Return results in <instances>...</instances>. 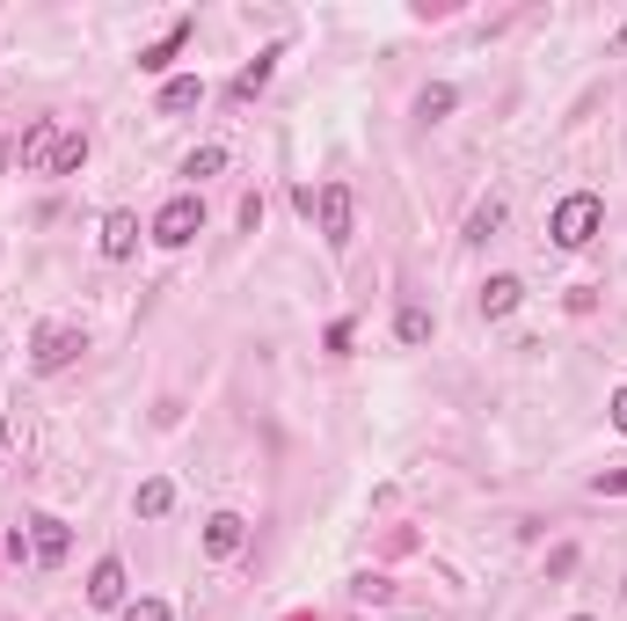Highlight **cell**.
I'll use <instances>...</instances> for the list:
<instances>
[{
  "label": "cell",
  "instance_id": "obj_1",
  "mask_svg": "<svg viewBox=\"0 0 627 621\" xmlns=\"http://www.w3.org/2000/svg\"><path fill=\"white\" fill-rule=\"evenodd\" d=\"M606 227V205H598L592 191H569L555 205V220H547V234H555V248H592V234Z\"/></svg>",
  "mask_w": 627,
  "mask_h": 621
},
{
  "label": "cell",
  "instance_id": "obj_16",
  "mask_svg": "<svg viewBox=\"0 0 627 621\" xmlns=\"http://www.w3.org/2000/svg\"><path fill=\"white\" fill-rule=\"evenodd\" d=\"M496 227H504V197H482V205H474V220H467V242H489Z\"/></svg>",
  "mask_w": 627,
  "mask_h": 621
},
{
  "label": "cell",
  "instance_id": "obj_2",
  "mask_svg": "<svg viewBox=\"0 0 627 621\" xmlns=\"http://www.w3.org/2000/svg\"><path fill=\"white\" fill-rule=\"evenodd\" d=\"M146 234H154L161 248H191L197 234H205V197H168V205L154 213V227H146Z\"/></svg>",
  "mask_w": 627,
  "mask_h": 621
},
{
  "label": "cell",
  "instance_id": "obj_13",
  "mask_svg": "<svg viewBox=\"0 0 627 621\" xmlns=\"http://www.w3.org/2000/svg\"><path fill=\"white\" fill-rule=\"evenodd\" d=\"M88 169V132H59L52 146V176H81Z\"/></svg>",
  "mask_w": 627,
  "mask_h": 621
},
{
  "label": "cell",
  "instance_id": "obj_25",
  "mask_svg": "<svg viewBox=\"0 0 627 621\" xmlns=\"http://www.w3.org/2000/svg\"><path fill=\"white\" fill-rule=\"evenodd\" d=\"M620 52H627V22H620Z\"/></svg>",
  "mask_w": 627,
  "mask_h": 621
},
{
  "label": "cell",
  "instance_id": "obj_14",
  "mask_svg": "<svg viewBox=\"0 0 627 621\" xmlns=\"http://www.w3.org/2000/svg\"><path fill=\"white\" fill-rule=\"evenodd\" d=\"M205 103V81H197V73H183V81H168V89H161V118H175V110H197Z\"/></svg>",
  "mask_w": 627,
  "mask_h": 621
},
{
  "label": "cell",
  "instance_id": "obj_24",
  "mask_svg": "<svg viewBox=\"0 0 627 621\" xmlns=\"http://www.w3.org/2000/svg\"><path fill=\"white\" fill-rule=\"evenodd\" d=\"M0 454H8V425H0Z\"/></svg>",
  "mask_w": 627,
  "mask_h": 621
},
{
  "label": "cell",
  "instance_id": "obj_19",
  "mask_svg": "<svg viewBox=\"0 0 627 621\" xmlns=\"http://www.w3.org/2000/svg\"><path fill=\"white\" fill-rule=\"evenodd\" d=\"M227 169V146H197L191 161H183V176H219Z\"/></svg>",
  "mask_w": 627,
  "mask_h": 621
},
{
  "label": "cell",
  "instance_id": "obj_4",
  "mask_svg": "<svg viewBox=\"0 0 627 621\" xmlns=\"http://www.w3.org/2000/svg\"><path fill=\"white\" fill-rule=\"evenodd\" d=\"M314 220H321V242L329 248H350V227H358V197H350V183H321Z\"/></svg>",
  "mask_w": 627,
  "mask_h": 621
},
{
  "label": "cell",
  "instance_id": "obj_15",
  "mask_svg": "<svg viewBox=\"0 0 627 621\" xmlns=\"http://www.w3.org/2000/svg\"><path fill=\"white\" fill-rule=\"evenodd\" d=\"M168 505H175V482H168V476H146V482H140V519H161Z\"/></svg>",
  "mask_w": 627,
  "mask_h": 621
},
{
  "label": "cell",
  "instance_id": "obj_6",
  "mask_svg": "<svg viewBox=\"0 0 627 621\" xmlns=\"http://www.w3.org/2000/svg\"><path fill=\"white\" fill-rule=\"evenodd\" d=\"M278 59H285V44H263V52H256V67H241V73H234V103H256V95L263 89H270V73H278Z\"/></svg>",
  "mask_w": 627,
  "mask_h": 621
},
{
  "label": "cell",
  "instance_id": "obj_12",
  "mask_svg": "<svg viewBox=\"0 0 627 621\" xmlns=\"http://www.w3.org/2000/svg\"><path fill=\"white\" fill-rule=\"evenodd\" d=\"M52 146H59V124L37 118L30 132H22V169H52Z\"/></svg>",
  "mask_w": 627,
  "mask_h": 621
},
{
  "label": "cell",
  "instance_id": "obj_18",
  "mask_svg": "<svg viewBox=\"0 0 627 621\" xmlns=\"http://www.w3.org/2000/svg\"><path fill=\"white\" fill-rule=\"evenodd\" d=\"M394 337L401 344H423V337H431V315H423V307H401V315H394Z\"/></svg>",
  "mask_w": 627,
  "mask_h": 621
},
{
  "label": "cell",
  "instance_id": "obj_8",
  "mask_svg": "<svg viewBox=\"0 0 627 621\" xmlns=\"http://www.w3.org/2000/svg\"><path fill=\"white\" fill-rule=\"evenodd\" d=\"M183 44H191V16H175V22H168V37H154V44H146V52H140V73H168Z\"/></svg>",
  "mask_w": 627,
  "mask_h": 621
},
{
  "label": "cell",
  "instance_id": "obj_10",
  "mask_svg": "<svg viewBox=\"0 0 627 621\" xmlns=\"http://www.w3.org/2000/svg\"><path fill=\"white\" fill-rule=\"evenodd\" d=\"M95 248H103L110 264H124V256L140 248V220H132V213H110V220H103V234H95Z\"/></svg>",
  "mask_w": 627,
  "mask_h": 621
},
{
  "label": "cell",
  "instance_id": "obj_23",
  "mask_svg": "<svg viewBox=\"0 0 627 621\" xmlns=\"http://www.w3.org/2000/svg\"><path fill=\"white\" fill-rule=\"evenodd\" d=\"M606 409H613V431H627V388H613V403H606Z\"/></svg>",
  "mask_w": 627,
  "mask_h": 621
},
{
  "label": "cell",
  "instance_id": "obj_5",
  "mask_svg": "<svg viewBox=\"0 0 627 621\" xmlns=\"http://www.w3.org/2000/svg\"><path fill=\"white\" fill-rule=\"evenodd\" d=\"M30 556L59 570V563L73 556V527H66V519H52V512H44V519H30Z\"/></svg>",
  "mask_w": 627,
  "mask_h": 621
},
{
  "label": "cell",
  "instance_id": "obj_21",
  "mask_svg": "<svg viewBox=\"0 0 627 621\" xmlns=\"http://www.w3.org/2000/svg\"><path fill=\"white\" fill-rule=\"evenodd\" d=\"M350 592H358V600H372V607H380V600H387V592H394V586H387L380 570H366V578H350Z\"/></svg>",
  "mask_w": 627,
  "mask_h": 621
},
{
  "label": "cell",
  "instance_id": "obj_22",
  "mask_svg": "<svg viewBox=\"0 0 627 621\" xmlns=\"http://www.w3.org/2000/svg\"><path fill=\"white\" fill-rule=\"evenodd\" d=\"M598 497H627V468H606V476H592Z\"/></svg>",
  "mask_w": 627,
  "mask_h": 621
},
{
  "label": "cell",
  "instance_id": "obj_27",
  "mask_svg": "<svg viewBox=\"0 0 627 621\" xmlns=\"http://www.w3.org/2000/svg\"><path fill=\"white\" fill-rule=\"evenodd\" d=\"M620 592H627V586H620Z\"/></svg>",
  "mask_w": 627,
  "mask_h": 621
},
{
  "label": "cell",
  "instance_id": "obj_3",
  "mask_svg": "<svg viewBox=\"0 0 627 621\" xmlns=\"http://www.w3.org/2000/svg\"><path fill=\"white\" fill-rule=\"evenodd\" d=\"M81 352H88V337L73 329V322H44V329L30 337V366H37V373H66Z\"/></svg>",
  "mask_w": 627,
  "mask_h": 621
},
{
  "label": "cell",
  "instance_id": "obj_7",
  "mask_svg": "<svg viewBox=\"0 0 627 621\" xmlns=\"http://www.w3.org/2000/svg\"><path fill=\"white\" fill-rule=\"evenodd\" d=\"M124 592H132V578H124L117 556H103V563L88 570V607H124Z\"/></svg>",
  "mask_w": 627,
  "mask_h": 621
},
{
  "label": "cell",
  "instance_id": "obj_26",
  "mask_svg": "<svg viewBox=\"0 0 627 621\" xmlns=\"http://www.w3.org/2000/svg\"><path fill=\"white\" fill-rule=\"evenodd\" d=\"M569 621H592V614H569Z\"/></svg>",
  "mask_w": 627,
  "mask_h": 621
},
{
  "label": "cell",
  "instance_id": "obj_9",
  "mask_svg": "<svg viewBox=\"0 0 627 621\" xmlns=\"http://www.w3.org/2000/svg\"><path fill=\"white\" fill-rule=\"evenodd\" d=\"M205 549L212 556H241L248 549V519L241 512H212L205 519Z\"/></svg>",
  "mask_w": 627,
  "mask_h": 621
},
{
  "label": "cell",
  "instance_id": "obj_17",
  "mask_svg": "<svg viewBox=\"0 0 627 621\" xmlns=\"http://www.w3.org/2000/svg\"><path fill=\"white\" fill-rule=\"evenodd\" d=\"M453 103H460V95L445 89V81H438V89H423V95H417V118H423V124H438V118H445Z\"/></svg>",
  "mask_w": 627,
  "mask_h": 621
},
{
  "label": "cell",
  "instance_id": "obj_20",
  "mask_svg": "<svg viewBox=\"0 0 627 621\" xmlns=\"http://www.w3.org/2000/svg\"><path fill=\"white\" fill-rule=\"evenodd\" d=\"M124 621H175L168 600H124Z\"/></svg>",
  "mask_w": 627,
  "mask_h": 621
},
{
  "label": "cell",
  "instance_id": "obj_11",
  "mask_svg": "<svg viewBox=\"0 0 627 621\" xmlns=\"http://www.w3.org/2000/svg\"><path fill=\"white\" fill-rule=\"evenodd\" d=\"M518 301H525V285L511 278V271H496V278L482 285V315L489 322H504V315H518Z\"/></svg>",
  "mask_w": 627,
  "mask_h": 621
}]
</instances>
